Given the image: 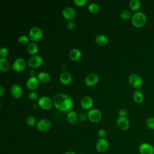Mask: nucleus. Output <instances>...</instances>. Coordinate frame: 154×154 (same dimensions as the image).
<instances>
[{"label": "nucleus", "instance_id": "nucleus-2", "mask_svg": "<svg viewBox=\"0 0 154 154\" xmlns=\"http://www.w3.org/2000/svg\"><path fill=\"white\" fill-rule=\"evenodd\" d=\"M131 21L135 27L141 28L143 26L146 22V14L142 11H137L132 16Z\"/></svg>", "mask_w": 154, "mask_h": 154}, {"label": "nucleus", "instance_id": "nucleus-19", "mask_svg": "<svg viewBox=\"0 0 154 154\" xmlns=\"http://www.w3.org/2000/svg\"><path fill=\"white\" fill-rule=\"evenodd\" d=\"M109 42L108 38L104 34H99L95 37V42L100 46H105L108 44Z\"/></svg>", "mask_w": 154, "mask_h": 154}, {"label": "nucleus", "instance_id": "nucleus-12", "mask_svg": "<svg viewBox=\"0 0 154 154\" xmlns=\"http://www.w3.org/2000/svg\"><path fill=\"white\" fill-rule=\"evenodd\" d=\"M109 144L105 138H100L96 144V149L100 153L105 152L108 149Z\"/></svg>", "mask_w": 154, "mask_h": 154}, {"label": "nucleus", "instance_id": "nucleus-29", "mask_svg": "<svg viewBox=\"0 0 154 154\" xmlns=\"http://www.w3.org/2000/svg\"><path fill=\"white\" fill-rule=\"evenodd\" d=\"M131 17V13L128 10H123L120 13V17L123 20H128Z\"/></svg>", "mask_w": 154, "mask_h": 154}, {"label": "nucleus", "instance_id": "nucleus-26", "mask_svg": "<svg viewBox=\"0 0 154 154\" xmlns=\"http://www.w3.org/2000/svg\"><path fill=\"white\" fill-rule=\"evenodd\" d=\"M10 68L8 61L5 58H0V69L3 72L7 71Z\"/></svg>", "mask_w": 154, "mask_h": 154}, {"label": "nucleus", "instance_id": "nucleus-21", "mask_svg": "<svg viewBox=\"0 0 154 154\" xmlns=\"http://www.w3.org/2000/svg\"><path fill=\"white\" fill-rule=\"evenodd\" d=\"M81 57V52L79 49L77 48L72 49L69 52V57L73 61H77L80 59Z\"/></svg>", "mask_w": 154, "mask_h": 154}, {"label": "nucleus", "instance_id": "nucleus-30", "mask_svg": "<svg viewBox=\"0 0 154 154\" xmlns=\"http://www.w3.org/2000/svg\"><path fill=\"white\" fill-rule=\"evenodd\" d=\"M36 122L35 119L34 117L32 116H28L26 119V123L28 125L30 126H33L35 125Z\"/></svg>", "mask_w": 154, "mask_h": 154}, {"label": "nucleus", "instance_id": "nucleus-3", "mask_svg": "<svg viewBox=\"0 0 154 154\" xmlns=\"http://www.w3.org/2000/svg\"><path fill=\"white\" fill-rule=\"evenodd\" d=\"M129 84L135 88H139L143 85V79L141 76L136 73H132L128 77Z\"/></svg>", "mask_w": 154, "mask_h": 154}, {"label": "nucleus", "instance_id": "nucleus-13", "mask_svg": "<svg viewBox=\"0 0 154 154\" xmlns=\"http://www.w3.org/2000/svg\"><path fill=\"white\" fill-rule=\"evenodd\" d=\"M116 123L119 128L122 131H126L129 128V122L126 117L119 116L117 119Z\"/></svg>", "mask_w": 154, "mask_h": 154}, {"label": "nucleus", "instance_id": "nucleus-7", "mask_svg": "<svg viewBox=\"0 0 154 154\" xmlns=\"http://www.w3.org/2000/svg\"><path fill=\"white\" fill-rule=\"evenodd\" d=\"M37 129L42 132H46L51 128V122L47 119H42L40 120L36 124Z\"/></svg>", "mask_w": 154, "mask_h": 154}, {"label": "nucleus", "instance_id": "nucleus-5", "mask_svg": "<svg viewBox=\"0 0 154 154\" xmlns=\"http://www.w3.org/2000/svg\"><path fill=\"white\" fill-rule=\"evenodd\" d=\"M87 115L89 120L93 123L99 122L102 118V114L100 111L96 108L90 109L88 111Z\"/></svg>", "mask_w": 154, "mask_h": 154}, {"label": "nucleus", "instance_id": "nucleus-35", "mask_svg": "<svg viewBox=\"0 0 154 154\" xmlns=\"http://www.w3.org/2000/svg\"><path fill=\"white\" fill-rule=\"evenodd\" d=\"M119 115L121 117H126L128 115V111L125 108H121L119 111Z\"/></svg>", "mask_w": 154, "mask_h": 154}, {"label": "nucleus", "instance_id": "nucleus-32", "mask_svg": "<svg viewBox=\"0 0 154 154\" xmlns=\"http://www.w3.org/2000/svg\"><path fill=\"white\" fill-rule=\"evenodd\" d=\"M18 42L19 43L22 44V45H25L26 43L28 44V42H29V38L26 35H20L19 38H18Z\"/></svg>", "mask_w": 154, "mask_h": 154}, {"label": "nucleus", "instance_id": "nucleus-4", "mask_svg": "<svg viewBox=\"0 0 154 154\" xmlns=\"http://www.w3.org/2000/svg\"><path fill=\"white\" fill-rule=\"evenodd\" d=\"M29 38L34 42H38L39 41L42 36H43V32L42 30L37 26L32 27L29 31Z\"/></svg>", "mask_w": 154, "mask_h": 154}, {"label": "nucleus", "instance_id": "nucleus-15", "mask_svg": "<svg viewBox=\"0 0 154 154\" xmlns=\"http://www.w3.org/2000/svg\"><path fill=\"white\" fill-rule=\"evenodd\" d=\"M81 105L85 109H88L93 106V99L89 96H84L81 100Z\"/></svg>", "mask_w": 154, "mask_h": 154}, {"label": "nucleus", "instance_id": "nucleus-22", "mask_svg": "<svg viewBox=\"0 0 154 154\" xmlns=\"http://www.w3.org/2000/svg\"><path fill=\"white\" fill-rule=\"evenodd\" d=\"M78 119L77 113L74 111H70L67 116V120L70 124H75Z\"/></svg>", "mask_w": 154, "mask_h": 154}, {"label": "nucleus", "instance_id": "nucleus-27", "mask_svg": "<svg viewBox=\"0 0 154 154\" xmlns=\"http://www.w3.org/2000/svg\"><path fill=\"white\" fill-rule=\"evenodd\" d=\"M88 9L91 13H96L99 10V6L96 3H91L88 5Z\"/></svg>", "mask_w": 154, "mask_h": 154}, {"label": "nucleus", "instance_id": "nucleus-38", "mask_svg": "<svg viewBox=\"0 0 154 154\" xmlns=\"http://www.w3.org/2000/svg\"><path fill=\"white\" fill-rule=\"evenodd\" d=\"M87 115L84 114V113H82V114H80L78 116V119L81 121V122H84L87 119Z\"/></svg>", "mask_w": 154, "mask_h": 154}, {"label": "nucleus", "instance_id": "nucleus-10", "mask_svg": "<svg viewBox=\"0 0 154 154\" xmlns=\"http://www.w3.org/2000/svg\"><path fill=\"white\" fill-rule=\"evenodd\" d=\"M63 16L68 20H72L73 19L76 15V11L70 7H65L62 11Z\"/></svg>", "mask_w": 154, "mask_h": 154}, {"label": "nucleus", "instance_id": "nucleus-39", "mask_svg": "<svg viewBox=\"0 0 154 154\" xmlns=\"http://www.w3.org/2000/svg\"><path fill=\"white\" fill-rule=\"evenodd\" d=\"M4 91H5V90H4V87L2 85H1L0 86V96H1L3 95V94L4 93Z\"/></svg>", "mask_w": 154, "mask_h": 154}, {"label": "nucleus", "instance_id": "nucleus-14", "mask_svg": "<svg viewBox=\"0 0 154 154\" xmlns=\"http://www.w3.org/2000/svg\"><path fill=\"white\" fill-rule=\"evenodd\" d=\"M99 80L98 76L93 73H90L86 76L85 78V83L88 86H93Z\"/></svg>", "mask_w": 154, "mask_h": 154}, {"label": "nucleus", "instance_id": "nucleus-1", "mask_svg": "<svg viewBox=\"0 0 154 154\" xmlns=\"http://www.w3.org/2000/svg\"><path fill=\"white\" fill-rule=\"evenodd\" d=\"M53 104L55 107L60 111H67L73 108V101L71 97L64 93H57L52 99Z\"/></svg>", "mask_w": 154, "mask_h": 154}, {"label": "nucleus", "instance_id": "nucleus-18", "mask_svg": "<svg viewBox=\"0 0 154 154\" xmlns=\"http://www.w3.org/2000/svg\"><path fill=\"white\" fill-rule=\"evenodd\" d=\"M11 93L14 98H20L22 95V89L18 84H13L11 87Z\"/></svg>", "mask_w": 154, "mask_h": 154}, {"label": "nucleus", "instance_id": "nucleus-24", "mask_svg": "<svg viewBox=\"0 0 154 154\" xmlns=\"http://www.w3.org/2000/svg\"><path fill=\"white\" fill-rule=\"evenodd\" d=\"M141 7V2L138 0H131L129 3V8L133 11H138Z\"/></svg>", "mask_w": 154, "mask_h": 154}, {"label": "nucleus", "instance_id": "nucleus-9", "mask_svg": "<svg viewBox=\"0 0 154 154\" xmlns=\"http://www.w3.org/2000/svg\"><path fill=\"white\" fill-rule=\"evenodd\" d=\"M26 62L25 60L22 58H16L13 63L11 68L16 72H21L25 68Z\"/></svg>", "mask_w": 154, "mask_h": 154}, {"label": "nucleus", "instance_id": "nucleus-20", "mask_svg": "<svg viewBox=\"0 0 154 154\" xmlns=\"http://www.w3.org/2000/svg\"><path fill=\"white\" fill-rule=\"evenodd\" d=\"M26 50L29 54L32 55L33 56V55H35V54L38 52V48L35 43L33 42H31L27 45Z\"/></svg>", "mask_w": 154, "mask_h": 154}, {"label": "nucleus", "instance_id": "nucleus-36", "mask_svg": "<svg viewBox=\"0 0 154 154\" xmlns=\"http://www.w3.org/2000/svg\"><path fill=\"white\" fill-rule=\"evenodd\" d=\"M67 27L70 30L74 29L75 28V23L73 20H70L67 23Z\"/></svg>", "mask_w": 154, "mask_h": 154}, {"label": "nucleus", "instance_id": "nucleus-37", "mask_svg": "<svg viewBox=\"0 0 154 154\" xmlns=\"http://www.w3.org/2000/svg\"><path fill=\"white\" fill-rule=\"evenodd\" d=\"M98 136L100 138H105L106 136V131L103 129H99L98 131Z\"/></svg>", "mask_w": 154, "mask_h": 154}, {"label": "nucleus", "instance_id": "nucleus-34", "mask_svg": "<svg viewBox=\"0 0 154 154\" xmlns=\"http://www.w3.org/2000/svg\"><path fill=\"white\" fill-rule=\"evenodd\" d=\"M87 2V0H74V3L75 5L79 7L84 5Z\"/></svg>", "mask_w": 154, "mask_h": 154}, {"label": "nucleus", "instance_id": "nucleus-31", "mask_svg": "<svg viewBox=\"0 0 154 154\" xmlns=\"http://www.w3.org/2000/svg\"><path fill=\"white\" fill-rule=\"evenodd\" d=\"M28 98L32 101L37 100L38 98V96L37 93L34 91H32L29 92V94H28Z\"/></svg>", "mask_w": 154, "mask_h": 154}, {"label": "nucleus", "instance_id": "nucleus-23", "mask_svg": "<svg viewBox=\"0 0 154 154\" xmlns=\"http://www.w3.org/2000/svg\"><path fill=\"white\" fill-rule=\"evenodd\" d=\"M37 78L38 80L44 84L48 83L50 81V76L49 75L45 72H40L37 75Z\"/></svg>", "mask_w": 154, "mask_h": 154}, {"label": "nucleus", "instance_id": "nucleus-6", "mask_svg": "<svg viewBox=\"0 0 154 154\" xmlns=\"http://www.w3.org/2000/svg\"><path fill=\"white\" fill-rule=\"evenodd\" d=\"M38 104L41 108L48 110L52 108L53 102L49 97L44 96L38 99Z\"/></svg>", "mask_w": 154, "mask_h": 154}, {"label": "nucleus", "instance_id": "nucleus-28", "mask_svg": "<svg viewBox=\"0 0 154 154\" xmlns=\"http://www.w3.org/2000/svg\"><path fill=\"white\" fill-rule=\"evenodd\" d=\"M146 125L149 129L154 130V117H149L146 121Z\"/></svg>", "mask_w": 154, "mask_h": 154}, {"label": "nucleus", "instance_id": "nucleus-40", "mask_svg": "<svg viewBox=\"0 0 154 154\" xmlns=\"http://www.w3.org/2000/svg\"><path fill=\"white\" fill-rule=\"evenodd\" d=\"M64 154H76V153L74 152H72V151H67Z\"/></svg>", "mask_w": 154, "mask_h": 154}, {"label": "nucleus", "instance_id": "nucleus-16", "mask_svg": "<svg viewBox=\"0 0 154 154\" xmlns=\"http://www.w3.org/2000/svg\"><path fill=\"white\" fill-rule=\"evenodd\" d=\"M72 75L68 72H63L60 75V81L63 85H69L72 81Z\"/></svg>", "mask_w": 154, "mask_h": 154}, {"label": "nucleus", "instance_id": "nucleus-25", "mask_svg": "<svg viewBox=\"0 0 154 154\" xmlns=\"http://www.w3.org/2000/svg\"><path fill=\"white\" fill-rule=\"evenodd\" d=\"M133 99L137 103H140L143 101L144 96L140 90H136L133 94Z\"/></svg>", "mask_w": 154, "mask_h": 154}, {"label": "nucleus", "instance_id": "nucleus-33", "mask_svg": "<svg viewBox=\"0 0 154 154\" xmlns=\"http://www.w3.org/2000/svg\"><path fill=\"white\" fill-rule=\"evenodd\" d=\"M8 54V51L6 48L2 47L0 49V56L1 58H5Z\"/></svg>", "mask_w": 154, "mask_h": 154}, {"label": "nucleus", "instance_id": "nucleus-8", "mask_svg": "<svg viewBox=\"0 0 154 154\" xmlns=\"http://www.w3.org/2000/svg\"><path fill=\"white\" fill-rule=\"evenodd\" d=\"M140 154H154V147L147 143L141 144L138 147Z\"/></svg>", "mask_w": 154, "mask_h": 154}, {"label": "nucleus", "instance_id": "nucleus-11", "mask_svg": "<svg viewBox=\"0 0 154 154\" xmlns=\"http://www.w3.org/2000/svg\"><path fill=\"white\" fill-rule=\"evenodd\" d=\"M43 63L42 58L39 55H33L31 57L28 61V65L32 68H37Z\"/></svg>", "mask_w": 154, "mask_h": 154}, {"label": "nucleus", "instance_id": "nucleus-17", "mask_svg": "<svg viewBox=\"0 0 154 154\" xmlns=\"http://www.w3.org/2000/svg\"><path fill=\"white\" fill-rule=\"evenodd\" d=\"M38 79L37 77L32 76L28 79L26 81V87L28 89L33 90L35 89L38 85Z\"/></svg>", "mask_w": 154, "mask_h": 154}]
</instances>
